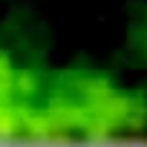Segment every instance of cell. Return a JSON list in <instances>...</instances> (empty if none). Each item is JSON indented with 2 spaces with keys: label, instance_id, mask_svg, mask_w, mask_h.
I'll use <instances>...</instances> for the list:
<instances>
[{
  "label": "cell",
  "instance_id": "cell-1",
  "mask_svg": "<svg viewBox=\"0 0 147 147\" xmlns=\"http://www.w3.org/2000/svg\"><path fill=\"white\" fill-rule=\"evenodd\" d=\"M147 130V101L107 75H72L43 110H29L26 136L35 138H130Z\"/></svg>",
  "mask_w": 147,
  "mask_h": 147
}]
</instances>
